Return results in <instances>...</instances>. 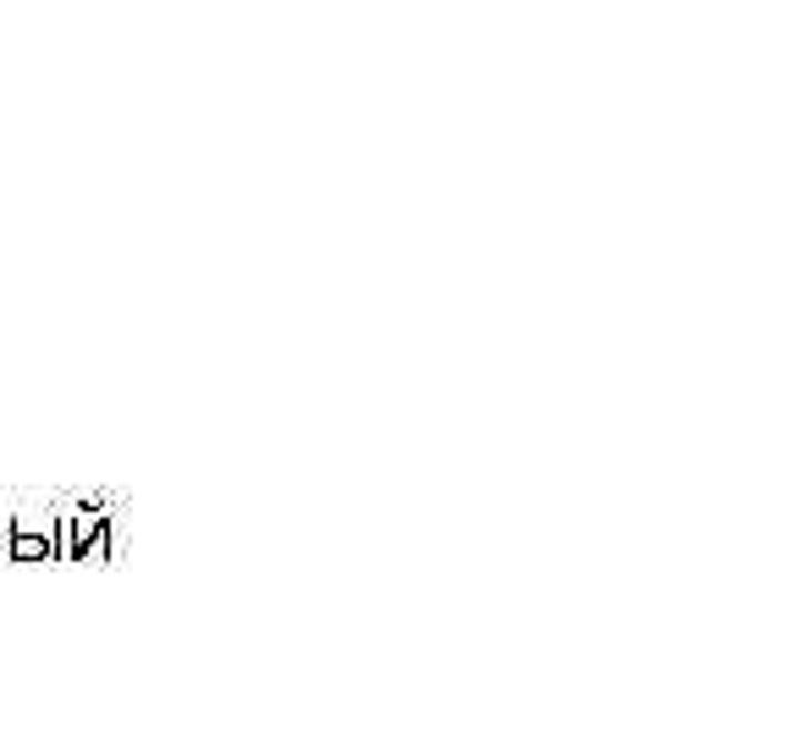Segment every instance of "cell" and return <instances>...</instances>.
<instances>
[{"label":"cell","instance_id":"cell-3","mask_svg":"<svg viewBox=\"0 0 793 743\" xmlns=\"http://www.w3.org/2000/svg\"><path fill=\"white\" fill-rule=\"evenodd\" d=\"M6 540H11V518L0 523V557H6Z\"/></svg>","mask_w":793,"mask_h":743},{"label":"cell","instance_id":"cell-1","mask_svg":"<svg viewBox=\"0 0 793 743\" xmlns=\"http://www.w3.org/2000/svg\"><path fill=\"white\" fill-rule=\"evenodd\" d=\"M116 551V535H111V518L105 507H78L72 518H55V557H72V562H111Z\"/></svg>","mask_w":793,"mask_h":743},{"label":"cell","instance_id":"cell-2","mask_svg":"<svg viewBox=\"0 0 793 743\" xmlns=\"http://www.w3.org/2000/svg\"><path fill=\"white\" fill-rule=\"evenodd\" d=\"M6 557H11V562H50V557H55V535H11V540H6Z\"/></svg>","mask_w":793,"mask_h":743},{"label":"cell","instance_id":"cell-4","mask_svg":"<svg viewBox=\"0 0 793 743\" xmlns=\"http://www.w3.org/2000/svg\"><path fill=\"white\" fill-rule=\"evenodd\" d=\"M0 523H6V518H0Z\"/></svg>","mask_w":793,"mask_h":743}]
</instances>
